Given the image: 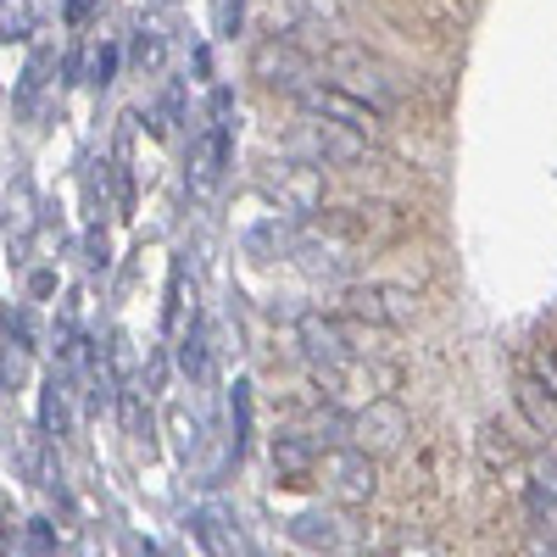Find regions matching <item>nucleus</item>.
<instances>
[{
  "mask_svg": "<svg viewBox=\"0 0 557 557\" xmlns=\"http://www.w3.org/2000/svg\"><path fill=\"white\" fill-rule=\"evenodd\" d=\"M323 491H330L341 507H362L368 496H374V457L357 451V446H330V451H318V474Z\"/></svg>",
  "mask_w": 557,
  "mask_h": 557,
  "instance_id": "1",
  "label": "nucleus"
},
{
  "mask_svg": "<svg viewBox=\"0 0 557 557\" xmlns=\"http://www.w3.org/2000/svg\"><path fill=\"white\" fill-rule=\"evenodd\" d=\"M296 101H301V112H307V117L341 123V128H351V134H362V139H374V134L385 128V112H374L368 101L346 96V89H335V84H307Z\"/></svg>",
  "mask_w": 557,
  "mask_h": 557,
  "instance_id": "2",
  "label": "nucleus"
},
{
  "mask_svg": "<svg viewBox=\"0 0 557 557\" xmlns=\"http://www.w3.org/2000/svg\"><path fill=\"white\" fill-rule=\"evenodd\" d=\"M341 312L357 318V323H368V330H407L418 307L396 285H346L341 290Z\"/></svg>",
  "mask_w": 557,
  "mask_h": 557,
  "instance_id": "3",
  "label": "nucleus"
},
{
  "mask_svg": "<svg viewBox=\"0 0 557 557\" xmlns=\"http://www.w3.org/2000/svg\"><path fill=\"white\" fill-rule=\"evenodd\" d=\"M351 430H357V451H396L407 441V430H412V418H407V407L396 396H380V401L357 407Z\"/></svg>",
  "mask_w": 557,
  "mask_h": 557,
  "instance_id": "4",
  "label": "nucleus"
},
{
  "mask_svg": "<svg viewBox=\"0 0 557 557\" xmlns=\"http://www.w3.org/2000/svg\"><path fill=\"white\" fill-rule=\"evenodd\" d=\"M228 151H235V139H228V123H207L196 139H190V162H184V184H190V196H212L218 178L228 168Z\"/></svg>",
  "mask_w": 557,
  "mask_h": 557,
  "instance_id": "5",
  "label": "nucleus"
},
{
  "mask_svg": "<svg viewBox=\"0 0 557 557\" xmlns=\"http://www.w3.org/2000/svg\"><path fill=\"white\" fill-rule=\"evenodd\" d=\"M268 190L278 196V207H285V212L312 218L323 207V168L318 162H278V173L268 178Z\"/></svg>",
  "mask_w": 557,
  "mask_h": 557,
  "instance_id": "6",
  "label": "nucleus"
},
{
  "mask_svg": "<svg viewBox=\"0 0 557 557\" xmlns=\"http://www.w3.org/2000/svg\"><path fill=\"white\" fill-rule=\"evenodd\" d=\"M251 73L262 78V84H285V89H307V73H312V62L296 51L290 39H262L257 51H251Z\"/></svg>",
  "mask_w": 557,
  "mask_h": 557,
  "instance_id": "7",
  "label": "nucleus"
},
{
  "mask_svg": "<svg viewBox=\"0 0 557 557\" xmlns=\"http://www.w3.org/2000/svg\"><path fill=\"white\" fill-rule=\"evenodd\" d=\"M190 535L201 541L207 557H240V530H235V513L218 502H201L190 507Z\"/></svg>",
  "mask_w": 557,
  "mask_h": 557,
  "instance_id": "8",
  "label": "nucleus"
},
{
  "mask_svg": "<svg viewBox=\"0 0 557 557\" xmlns=\"http://www.w3.org/2000/svg\"><path fill=\"white\" fill-rule=\"evenodd\" d=\"M273 474L285 485H307L318 474V441L307 430H278L273 435Z\"/></svg>",
  "mask_w": 557,
  "mask_h": 557,
  "instance_id": "9",
  "label": "nucleus"
},
{
  "mask_svg": "<svg viewBox=\"0 0 557 557\" xmlns=\"http://www.w3.org/2000/svg\"><path fill=\"white\" fill-rule=\"evenodd\" d=\"M301 139H312V146H318V168L323 162H362L368 157V139L362 134H351V128H341V123H323V117H307L301 123Z\"/></svg>",
  "mask_w": 557,
  "mask_h": 557,
  "instance_id": "10",
  "label": "nucleus"
},
{
  "mask_svg": "<svg viewBox=\"0 0 557 557\" xmlns=\"http://www.w3.org/2000/svg\"><path fill=\"white\" fill-rule=\"evenodd\" d=\"M212 323L207 318H190V330L178 335V368H184V380L190 385H207L212 380Z\"/></svg>",
  "mask_w": 557,
  "mask_h": 557,
  "instance_id": "11",
  "label": "nucleus"
},
{
  "mask_svg": "<svg viewBox=\"0 0 557 557\" xmlns=\"http://www.w3.org/2000/svg\"><path fill=\"white\" fill-rule=\"evenodd\" d=\"M39 430L51 435V441H67L73 435V385L62 374H51V380H45V391H39Z\"/></svg>",
  "mask_w": 557,
  "mask_h": 557,
  "instance_id": "12",
  "label": "nucleus"
},
{
  "mask_svg": "<svg viewBox=\"0 0 557 557\" xmlns=\"http://www.w3.org/2000/svg\"><path fill=\"white\" fill-rule=\"evenodd\" d=\"M513 401H519V412L530 418V430L535 435H557V396L535 380V374H519V385H513Z\"/></svg>",
  "mask_w": 557,
  "mask_h": 557,
  "instance_id": "13",
  "label": "nucleus"
},
{
  "mask_svg": "<svg viewBox=\"0 0 557 557\" xmlns=\"http://www.w3.org/2000/svg\"><path fill=\"white\" fill-rule=\"evenodd\" d=\"M117 418H123V435H128L134 446L151 451L157 424H151V401H146V391H139V380H123V385H117Z\"/></svg>",
  "mask_w": 557,
  "mask_h": 557,
  "instance_id": "14",
  "label": "nucleus"
},
{
  "mask_svg": "<svg viewBox=\"0 0 557 557\" xmlns=\"http://www.w3.org/2000/svg\"><path fill=\"white\" fill-rule=\"evenodd\" d=\"M0 201H7L12 212H7V228H12V246L23 251L28 246V235H34V190H28V178L17 173L7 190H0Z\"/></svg>",
  "mask_w": 557,
  "mask_h": 557,
  "instance_id": "15",
  "label": "nucleus"
},
{
  "mask_svg": "<svg viewBox=\"0 0 557 557\" xmlns=\"http://www.w3.org/2000/svg\"><path fill=\"white\" fill-rule=\"evenodd\" d=\"M290 541H301L312 552H335L341 546V519L335 513H296L290 519Z\"/></svg>",
  "mask_w": 557,
  "mask_h": 557,
  "instance_id": "16",
  "label": "nucleus"
},
{
  "mask_svg": "<svg viewBox=\"0 0 557 557\" xmlns=\"http://www.w3.org/2000/svg\"><path fill=\"white\" fill-rule=\"evenodd\" d=\"M190 285V273H184V262H173V273H168V312H162V330L178 341L184 335V307L196 301V290H184Z\"/></svg>",
  "mask_w": 557,
  "mask_h": 557,
  "instance_id": "17",
  "label": "nucleus"
},
{
  "mask_svg": "<svg viewBox=\"0 0 557 557\" xmlns=\"http://www.w3.org/2000/svg\"><path fill=\"white\" fill-rule=\"evenodd\" d=\"M51 45H34V57H28V67H23V84H17V112L28 117L34 112V101H39V89H45V73H51Z\"/></svg>",
  "mask_w": 557,
  "mask_h": 557,
  "instance_id": "18",
  "label": "nucleus"
},
{
  "mask_svg": "<svg viewBox=\"0 0 557 557\" xmlns=\"http://www.w3.org/2000/svg\"><path fill=\"white\" fill-rule=\"evenodd\" d=\"M128 57H134L139 73H162V62H168V39H162L157 28H139L134 45H128Z\"/></svg>",
  "mask_w": 557,
  "mask_h": 557,
  "instance_id": "19",
  "label": "nucleus"
},
{
  "mask_svg": "<svg viewBox=\"0 0 557 557\" xmlns=\"http://www.w3.org/2000/svg\"><path fill=\"white\" fill-rule=\"evenodd\" d=\"M0 39H34V0H0Z\"/></svg>",
  "mask_w": 557,
  "mask_h": 557,
  "instance_id": "20",
  "label": "nucleus"
},
{
  "mask_svg": "<svg viewBox=\"0 0 557 557\" xmlns=\"http://www.w3.org/2000/svg\"><path fill=\"white\" fill-rule=\"evenodd\" d=\"M228 412H235V451L246 457V435H251V385L235 380V396H228Z\"/></svg>",
  "mask_w": 557,
  "mask_h": 557,
  "instance_id": "21",
  "label": "nucleus"
},
{
  "mask_svg": "<svg viewBox=\"0 0 557 557\" xmlns=\"http://www.w3.org/2000/svg\"><path fill=\"white\" fill-rule=\"evenodd\" d=\"M112 73H117V45H112V39H101L96 51H89V73H84V84L107 89V84H112Z\"/></svg>",
  "mask_w": 557,
  "mask_h": 557,
  "instance_id": "22",
  "label": "nucleus"
},
{
  "mask_svg": "<svg viewBox=\"0 0 557 557\" xmlns=\"http://www.w3.org/2000/svg\"><path fill=\"white\" fill-rule=\"evenodd\" d=\"M178 112H184V84L173 78V84L162 89V101H157V134H168V128L178 123Z\"/></svg>",
  "mask_w": 557,
  "mask_h": 557,
  "instance_id": "23",
  "label": "nucleus"
},
{
  "mask_svg": "<svg viewBox=\"0 0 557 557\" xmlns=\"http://www.w3.org/2000/svg\"><path fill=\"white\" fill-rule=\"evenodd\" d=\"M23 535H28V552L34 557H57V535H51V524H45V519H28Z\"/></svg>",
  "mask_w": 557,
  "mask_h": 557,
  "instance_id": "24",
  "label": "nucleus"
},
{
  "mask_svg": "<svg viewBox=\"0 0 557 557\" xmlns=\"http://www.w3.org/2000/svg\"><path fill=\"white\" fill-rule=\"evenodd\" d=\"M502 430H485V441H480V451H485V462H491V469H513V446H507V441H496Z\"/></svg>",
  "mask_w": 557,
  "mask_h": 557,
  "instance_id": "25",
  "label": "nucleus"
},
{
  "mask_svg": "<svg viewBox=\"0 0 557 557\" xmlns=\"http://www.w3.org/2000/svg\"><path fill=\"white\" fill-rule=\"evenodd\" d=\"M240 12L246 0H218V34H240Z\"/></svg>",
  "mask_w": 557,
  "mask_h": 557,
  "instance_id": "26",
  "label": "nucleus"
},
{
  "mask_svg": "<svg viewBox=\"0 0 557 557\" xmlns=\"http://www.w3.org/2000/svg\"><path fill=\"white\" fill-rule=\"evenodd\" d=\"M535 380H541V385H546V391H552V396H557V357H552V351H546V346H541V351H535Z\"/></svg>",
  "mask_w": 557,
  "mask_h": 557,
  "instance_id": "27",
  "label": "nucleus"
},
{
  "mask_svg": "<svg viewBox=\"0 0 557 557\" xmlns=\"http://www.w3.org/2000/svg\"><path fill=\"white\" fill-rule=\"evenodd\" d=\"M89 12H96V0H67V23H73V28H84Z\"/></svg>",
  "mask_w": 557,
  "mask_h": 557,
  "instance_id": "28",
  "label": "nucleus"
},
{
  "mask_svg": "<svg viewBox=\"0 0 557 557\" xmlns=\"http://www.w3.org/2000/svg\"><path fill=\"white\" fill-rule=\"evenodd\" d=\"M396 557H441L435 546H407V552H396Z\"/></svg>",
  "mask_w": 557,
  "mask_h": 557,
  "instance_id": "29",
  "label": "nucleus"
},
{
  "mask_svg": "<svg viewBox=\"0 0 557 557\" xmlns=\"http://www.w3.org/2000/svg\"><path fill=\"white\" fill-rule=\"evenodd\" d=\"M530 557H557V546H546V541H535V546H530Z\"/></svg>",
  "mask_w": 557,
  "mask_h": 557,
  "instance_id": "30",
  "label": "nucleus"
},
{
  "mask_svg": "<svg viewBox=\"0 0 557 557\" xmlns=\"http://www.w3.org/2000/svg\"><path fill=\"white\" fill-rule=\"evenodd\" d=\"M0 391H12V385H7V351H0Z\"/></svg>",
  "mask_w": 557,
  "mask_h": 557,
  "instance_id": "31",
  "label": "nucleus"
},
{
  "mask_svg": "<svg viewBox=\"0 0 557 557\" xmlns=\"http://www.w3.org/2000/svg\"><path fill=\"white\" fill-rule=\"evenodd\" d=\"M7 323H12V307H0V330H7Z\"/></svg>",
  "mask_w": 557,
  "mask_h": 557,
  "instance_id": "32",
  "label": "nucleus"
},
{
  "mask_svg": "<svg viewBox=\"0 0 557 557\" xmlns=\"http://www.w3.org/2000/svg\"><path fill=\"white\" fill-rule=\"evenodd\" d=\"M368 557H385V552H368Z\"/></svg>",
  "mask_w": 557,
  "mask_h": 557,
  "instance_id": "33",
  "label": "nucleus"
}]
</instances>
